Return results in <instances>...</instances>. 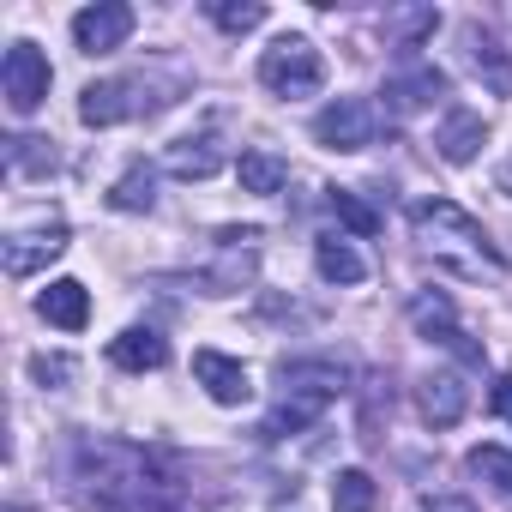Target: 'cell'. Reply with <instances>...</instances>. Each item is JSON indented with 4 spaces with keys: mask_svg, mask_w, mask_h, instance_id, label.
<instances>
[{
    "mask_svg": "<svg viewBox=\"0 0 512 512\" xmlns=\"http://www.w3.org/2000/svg\"><path fill=\"white\" fill-rule=\"evenodd\" d=\"M326 205H332V217H338L350 235H380V211H374V205H362V193L332 187V193H326Z\"/></svg>",
    "mask_w": 512,
    "mask_h": 512,
    "instance_id": "d4e9b609",
    "label": "cell"
},
{
    "mask_svg": "<svg viewBox=\"0 0 512 512\" xmlns=\"http://www.w3.org/2000/svg\"><path fill=\"white\" fill-rule=\"evenodd\" d=\"M380 506V482L368 470H338L332 476V512H374Z\"/></svg>",
    "mask_w": 512,
    "mask_h": 512,
    "instance_id": "603a6c76",
    "label": "cell"
},
{
    "mask_svg": "<svg viewBox=\"0 0 512 512\" xmlns=\"http://www.w3.org/2000/svg\"><path fill=\"white\" fill-rule=\"evenodd\" d=\"M67 253V223L55 217L49 229H13L7 241H0V260H7V278H31L43 272L49 260H61Z\"/></svg>",
    "mask_w": 512,
    "mask_h": 512,
    "instance_id": "30bf717a",
    "label": "cell"
},
{
    "mask_svg": "<svg viewBox=\"0 0 512 512\" xmlns=\"http://www.w3.org/2000/svg\"><path fill=\"white\" fill-rule=\"evenodd\" d=\"M127 37H133V7H121V0H97V7L73 13V43H79V55H115Z\"/></svg>",
    "mask_w": 512,
    "mask_h": 512,
    "instance_id": "9c48e42d",
    "label": "cell"
},
{
    "mask_svg": "<svg viewBox=\"0 0 512 512\" xmlns=\"http://www.w3.org/2000/svg\"><path fill=\"white\" fill-rule=\"evenodd\" d=\"M278 380H284V392H308V398H326V404H332L350 374H344L338 362H284Z\"/></svg>",
    "mask_w": 512,
    "mask_h": 512,
    "instance_id": "ac0fdd59",
    "label": "cell"
},
{
    "mask_svg": "<svg viewBox=\"0 0 512 512\" xmlns=\"http://www.w3.org/2000/svg\"><path fill=\"white\" fill-rule=\"evenodd\" d=\"M109 362L127 368V374H157L169 362V338L157 326H127L115 344H109Z\"/></svg>",
    "mask_w": 512,
    "mask_h": 512,
    "instance_id": "9a60e30c",
    "label": "cell"
},
{
    "mask_svg": "<svg viewBox=\"0 0 512 512\" xmlns=\"http://www.w3.org/2000/svg\"><path fill=\"white\" fill-rule=\"evenodd\" d=\"M49 85H55L49 55H43L37 43H13L7 61H0V91H7V109H13V115H37L43 97H49Z\"/></svg>",
    "mask_w": 512,
    "mask_h": 512,
    "instance_id": "5b68a950",
    "label": "cell"
},
{
    "mask_svg": "<svg viewBox=\"0 0 512 512\" xmlns=\"http://www.w3.org/2000/svg\"><path fill=\"white\" fill-rule=\"evenodd\" d=\"M163 169H169L175 181H211V175L223 169L217 133H187V139H175V145L163 151Z\"/></svg>",
    "mask_w": 512,
    "mask_h": 512,
    "instance_id": "5bb4252c",
    "label": "cell"
},
{
    "mask_svg": "<svg viewBox=\"0 0 512 512\" xmlns=\"http://www.w3.org/2000/svg\"><path fill=\"white\" fill-rule=\"evenodd\" d=\"M37 314H43L49 326H61V332H85V320H91V290H85L79 278H55V284L37 296Z\"/></svg>",
    "mask_w": 512,
    "mask_h": 512,
    "instance_id": "2e32d148",
    "label": "cell"
},
{
    "mask_svg": "<svg viewBox=\"0 0 512 512\" xmlns=\"http://www.w3.org/2000/svg\"><path fill=\"white\" fill-rule=\"evenodd\" d=\"M31 374H37L43 386H49V380L67 386V380H73V356H31Z\"/></svg>",
    "mask_w": 512,
    "mask_h": 512,
    "instance_id": "83f0119b",
    "label": "cell"
},
{
    "mask_svg": "<svg viewBox=\"0 0 512 512\" xmlns=\"http://www.w3.org/2000/svg\"><path fill=\"white\" fill-rule=\"evenodd\" d=\"M157 103L163 97H151L145 79H97L79 97V121L85 127H115V121H133V115H151Z\"/></svg>",
    "mask_w": 512,
    "mask_h": 512,
    "instance_id": "8992f818",
    "label": "cell"
},
{
    "mask_svg": "<svg viewBox=\"0 0 512 512\" xmlns=\"http://www.w3.org/2000/svg\"><path fill=\"white\" fill-rule=\"evenodd\" d=\"M211 25L217 31H229V37H241V31H260L266 25V7H260V0H211Z\"/></svg>",
    "mask_w": 512,
    "mask_h": 512,
    "instance_id": "484cf974",
    "label": "cell"
},
{
    "mask_svg": "<svg viewBox=\"0 0 512 512\" xmlns=\"http://www.w3.org/2000/svg\"><path fill=\"white\" fill-rule=\"evenodd\" d=\"M458 43H464V67H470L494 97H512V55H506L482 25H464V31H458Z\"/></svg>",
    "mask_w": 512,
    "mask_h": 512,
    "instance_id": "7c38bea8",
    "label": "cell"
},
{
    "mask_svg": "<svg viewBox=\"0 0 512 512\" xmlns=\"http://www.w3.org/2000/svg\"><path fill=\"white\" fill-rule=\"evenodd\" d=\"M488 410H494L500 422H512V374H500V380L488 386Z\"/></svg>",
    "mask_w": 512,
    "mask_h": 512,
    "instance_id": "f1b7e54d",
    "label": "cell"
},
{
    "mask_svg": "<svg viewBox=\"0 0 512 512\" xmlns=\"http://www.w3.org/2000/svg\"><path fill=\"white\" fill-rule=\"evenodd\" d=\"M482 139H488V127H482L476 109H446V121H440V133H434V151H440L446 163H470V157L482 151Z\"/></svg>",
    "mask_w": 512,
    "mask_h": 512,
    "instance_id": "e0dca14e",
    "label": "cell"
},
{
    "mask_svg": "<svg viewBox=\"0 0 512 512\" xmlns=\"http://www.w3.org/2000/svg\"><path fill=\"white\" fill-rule=\"evenodd\" d=\"M380 97H386V103H380V109H386V121H410V115H422V109H434V103L446 97V73H440V67H428V61H416V67L392 73Z\"/></svg>",
    "mask_w": 512,
    "mask_h": 512,
    "instance_id": "ba28073f",
    "label": "cell"
},
{
    "mask_svg": "<svg viewBox=\"0 0 512 512\" xmlns=\"http://www.w3.org/2000/svg\"><path fill=\"white\" fill-rule=\"evenodd\" d=\"M193 380L205 386L211 404H247V398H253L247 368H241L235 356H223V350H193Z\"/></svg>",
    "mask_w": 512,
    "mask_h": 512,
    "instance_id": "8fae6325",
    "label": "cell"
},
{
    "mask_svg": "<svg viewBox=\"0 0 512 512\" xmlns=\"http://www.w3.org/2000/svg\"><path fill=\"white\" fill-rule=\"evenodd\" d=\"M314 266L326 284H362L368 266H362V253L344 241V235H314Z\"/></svg>",
    "mask_w": 512,
    "mask_h": 512,
    "instance_id": "d6986e66",
    "label": "cell"
},
{
    "mask_svg": "<svg viewBox=\"0 0 512 512\" xmlns=\"http://www.w3.org/2000/svg\"><path fill=\"white\" fill-rule=\"evenodd\" d=\"M410 229H416L422 253H434V266H446L458 278H500L506 272V253L452 199H410Z\"/></svg>",
    "mask_w": 512,
    "mask_h": 512,
    "instance_id": "7a4b0ae2",
    "label": "cell"
},
{
    "mask_svg": "<svg viewBox=\"0 0 512 512\" xmlns=\"http://www.w3.org/2000/svg\"><path fill=\"white\" fill-rule=\"evenodd\" d=\"M235 175H241V187H247V193L272 199V193H284V181H290V163H284L278 151H241Z\"/></svg>",
    "mask_w": 512,
    "mask_h": 512,
    "instance_id": "44dd1931",
    "label": "cell"
},
{
    "mask_svg": "<svg viewBox=\"0 0 512 512\" xmlns=\"http://www.w3.org/2000/svg\"><path fill=\"white\" fill-rule=\"evenodd\" d=\"M314 139H320L326 151L356 157V151H368V145L380 139V109H374L368 97H338V103H326V109L314 115Z\"/></svg>",
    "mask_w": 512,
    "mask_h": 512,
    "instance_id": "277c9868",
    "label": "cell"
},
{
    "mask_svg": "<svg viewBox=\"0 0 512 512\" xmlns=\"http://www.w3.org/2000/svg\"><path fill=\"white\" fill-rule=\"evenodd\" d=\"M326 416V398H308V392H284V404L260 422V434L266 440H290V434H302V428H314Z\"/></svg>",
    "mask_w": 512,
    "mask_h": 512,
    "instance_id": "ffe728a7",
    "label": "cell"
},
{
    "mask_svg": "<svg viewBox=\"0 0 512 512\" xmlns=\"http://www.w3.org/2000/svg\"><path fill=\"white\" fill-rule=\"evenodd\" d=\"M7 163L19 175H49L55 169V151H49V139H7Z\"/></svg>",
    "mask_w": 512,
    "mask_h": 512,
    "instance_id": "4316f807",
    "label": "cell"
},
{
    "mask_svg": "<svg viewBox=\"0 0 512 512\" xmlns=\"http://www.w3.org/2000/svg\"><path fill=\"white\" fill-rule=\"evenodd\" d=\"M416 410H422L428 428H452V422L470 410V386H464V374H428V380L416 386Z\"/></svg>",
    "mask_w": 512,
    "mask_h": 512,
    "instance_id": "4fadbf2b",
    "label": "cell"
},
{
    "mask_svg": "<svg viewBox=\"0 0 512 512\" xmlns=\"http://www.w3.org/2000/svg\"><path fill=\"white\" fill-rule=\"evenodd\" d=\"M73 482L91 512H187V464L169 446L79 440Z\"/></svg>",
    "mask_w": 512,
    "mask_h": 512,
    "instance_id": "6da1fadb",
    "label": "cell"
},
{
    "mask_svg": "<svg viewBox=\"0 0 512 512\" xmlns=\"http://www.w3.org/2000/svg\"><path fill=\"white\" fill-rule=\"evenodd\" d=\"M260 85L278 91V97H314V91L326 85V55H320L308 37L284 31V37L260 55Z\"/></svg>",
    "mask_w": 512,
    "mask_h": 512,
    "instance_id": "3957f363",
    "label": "cell"
},
{
    "mask_svg": "<svg viewBox=\"0 0 512 512\" xmlns=\"http://www.w3.org/2000/svg\"><path fill=\"white\" fill-rule=\"evenodd\" d=\"M410 326L428 338V344H440V350H452L458 362H470V368H482V344L458 326V314H452V296H440V290H422L416 302H410Z\"/></svg>",
    "mask_w": 512,
    "mask_h": 512,
    "instance_id": "52a82bcc",
    "label": "cell"
},
{
    "mask_svg": "<svg viewBox=\"0 0 512 512\" xmlns=\"http://www.w3.org/2000/svg\"><path fill=\"white\" fill-rule=\"evenodd\" d=\"M464 470H470L476 482H488L500 500H512V452H506V446H470Z\"/></svg>",
    "mask_w": 512,
    "mask_h": 512,
    "instance_id": "cb8c5ba5",
    "label": "cell"
},
{
    "mask_svg": "<svg viewBox=\"0 0 512 512\" xmlns=\"http://www.w3.org/2000/svg\"><path fill=\"white\" fill-rule=\"evenodd\" d=\"M422 512H470V500H446V494H422Z\"/></svg>",
    "mask_w": 512,
    "mask_h": 512,
    "instance_id": "f546056e",
    "label": "cell"
},
{
    "mask_svg": "<svg viewBox=\"0 0 512 512\" xmlns=\"http://www.w3.org/2000/svg\"><path fill=\"white\" fill-rule=\"evenodd\" d=\"M109 205H115V211H151V205H157V169H151V163H133V169L109 187Z\"/></svg>",
    "mask_w": 512,
    "mask_h": 512,
    "instance_id": "7402d4cb",
    "label": "cell"
},
{
    "mask_svg": "<svg viewBox=\"0 0 512 512\" xmlns=\"http://www.w3.org/2000/svg\"><path fill=\"white\" fill-rule=\"evenodd\" d=\"M500 193H506V199H512V157H506V163H500Z\"/></svg>",
    "mask_w": 512,
    "mask_h": 512,
    "instance_id": "4dcf8cb0",
    "label": "cell"
}]
</instances>
